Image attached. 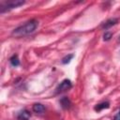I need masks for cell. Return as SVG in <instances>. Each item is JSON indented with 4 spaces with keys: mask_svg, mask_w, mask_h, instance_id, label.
<instances>
[{
    "mask_svg": "<svg viewBox=\"0 0 120 120\" xmlns=\"http://www.w3.org/2000/svg\"><path fill=\"white\" fill-rule=\"evenodd\" d=\"M117 22H118V19H117V18H112V19H109V20H107L106 22H104L101 24V28L107 30V29L111 28L112 26L115 25Z\"/></svg>",
    "mask_w": 120,
    "mask_h": 120,
    "instance_id": "obj_4",
    "label": "cell"
},
{
    "mask_svg": "<svg viewBox=\"0 0 120 120\" xmlns=\"http://www.w3.org/2000/svg\"><path fill=\"white\" fill-rule=\"evenodd\" d=\"M30 117H31V113L26 109L20 111L18 112V114H17V119L18 120H29Z\"/></svg>",
    "mask_w": 120,
    "mask_h": 120,
    "instance_id": "obj_5",
    "label": "cell"
},
{
    "mask_svg": "<svg viewBox=\"0 0 120 120\" xmlns=\"http://www.w3.org/2000/svg\"><path fill=\"white\" fill-rule=\"evenodd\" d=\"M25 3V1L22 0H10V1H4L0 4V12L4 13L6 11H8L12 8H16L20 6H22Z\"/></svg>",
    "mask_w": 120,
    "mask_h": 120,
    "instance_id": "obj_2",
    "label": "cell"
},
{
    "mask_svg": "<svg viewBox=\"0 0 120 120\" xmlns=\"http://www.w3.org/2000/svg\"><path fill=\"white\" fill-rule=\"evenodd\" d=\"M38 25V22L37 20H30L26 22L24 24L20 25L15 29H13V31L11 32V36L14 38H21L30 35L37 29Z\"/></svg>",
    "mask_w": 120,
    "mask_h": 120,
    "instance_id": "obj_1",
    "label": "cell"
},
{
    "mask_svg": "<svg viewBox=\"0 0 120 120\" xmlns=\"http://www.w3.org/2000/svg\"><path fill=\"white\" fill-rule=\"evenodd\" d=\"M111 38H112V34L111 32H109V31H106L104 33V35H103V40L108 41V40L111 39Z\"/></svg>",
    "mask_w": 120,
    "mask_h": 120,
    "instance_id": "obj_11",
    "label": "cell"
},
{
    "mask_svg": "<svg viewBox=\"0 0 120 120\" xmlns=\"http://www.w3.org/2000/svg\"><path fill=\"white\" fill-rule=\"evenodd\" d=\"M32 110H33L34 112L38 113V114H41V113H43L45 112V107L41 103H35L33 105V107H32Z\"/></svg>",
    "mask_w": 120,
    "mask_h": 120,
    "instance_id": "obj_7",
    "label": "cell"
},
{
    "mask_svg": "<svg viewBox=\"0 0 120 120\" xmlns=\"http://www.w3.org/2000/svg\"><path fill=\"white\" fill-rule=\"evenodd\" d=\"M9 62H10L12 67H18L20 65V60H19V57H18L17 54H13L9 58Z\"/></svg>",
    "mask_w": 120,
    "mask_h": 120,
    "instance_id": "obj_9",
    "label": "cell"
},
{
    "mask_svg": "<svg viewBox=\"0 0 120 120\" xmlns=\"http://www.w3.org/2000/svg\"><path fill=\"white\" fill-rule=\"evenodd\" d=\"M71 87H72V83H71L70 80H68V79H65V80H63V81L60 82V84L56 87V89H55V93H56V94H60V93L66 92V91L69 90Z\"/></svg>",
    "mask_w": 120,
    "mask_h": 120,
    "instance_id": "obj_3",
    "label": "cell"
},
{
    "mask_svg": "<svg viewBox=\"0 0 120 120\" xmlns=\"http://www.w3.org/2000/svg\"><path fill=\"white\" fill-rule=\"evenodd\" d=\"M113 120H120V110H119V112L114 115Z\"/></svg>",
    "mask_w": 120,
    "mask_h": 120,
    "instance_id": "obj_12",
    "label": "cell"
},
{
    "mask_svg": "<svg viewBox=\"0 0 120 120\" xmlns=\"http://www.w3.org/2000/svg\"><path fill=\"white\" fill-rule=\"evenodd\" d=\"M74 57V54H72V53H70V54H68V55H66L65 57H63L62 58V64H64V65H66V64H68L71 60H72V58Z\"/></svg>",
    "mask_w": 120,
    "mask_h": 120,
    "instance_id": "obj_10",
    "label": "cell"
},
{
    "mask_svg": "<svg viewBox=\"0 0 120 120\" xmlns=\"http://www.w3.org/2000/svg\"><path fill=\"white\" fill-rule=\"evenodd\" d=\"M110 107V103L108 101H103V102H100L98 104H97L95 107H94V110L96 112H100L101 110H104V109H108Z\"/></svg>",
    "mask_w": 120,
    "mask_h": 120,
    "instance_id": "obj_8",
    "label": "cell"
},
{
    "mask_svg": "<svg viewBox=\"0 0 120 120\" xmlns=\"http://www.w3.org/2000/svg\"><path fill=\"white\" fill-rule=\"evenodd\" d=\"M59 103H60V106L62 107V109H64V110H68L71 107V101L68 97L61 98L59 100Z\"/></svg>",
    "mask_w": 120,
    "mask_h": 120,
    "instance_id": "obj_6",
    "label": "cell"
}]
</instances>
